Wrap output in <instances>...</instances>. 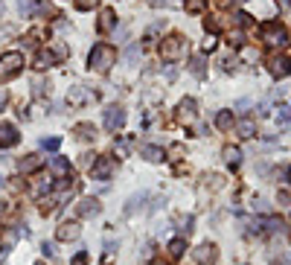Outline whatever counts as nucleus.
Segmentation results:
<instances>
[{"mask_svg": "<svg viewBox=\"0 0 291 265\" xmlns=\"http://www.w3.org/2000/svg\"><path fill=\"white\" fill-rule=\"evenodd\" d=\"M90 70H99V73H105V70H111V64L117 61V50L111 47V44H96L93 50H90Z\"/></svg>", "mask_w": 291, "mask_h": 265, "instance_id": "nucleus-1", "label": "nucleus"}, {"mask_svg": "<svg viewBox=\"0 0 291 265\" xmlns=\"http://www.w3.org/2000/svg\"><path fill=\"white\" fill-rule=\"evenodd\" d=\"M262 41H265L268 47H286V44H289V32H286V26H283L280 20H268V23L262 26Z\"/></svg>", "mask_w": 291, "mask_h": 265, "instance_id": "nucleus-2", "label": "nucleus"}, {"mask_svg": "<svg viewBox=\"0 0 291 265\" xmlns=\"http://www.w3.org/2000/svg\"><path fill=\"white\" fill-rule=\"evenodd\" d=\"M184 53H187V38H184V35H169V38L160 44V55H163L166 61H178Z\"/></svg>", "mask_w": 291, "mask_h": 265, "instance_id": "nucleus-3", "label": "nucleus"}, {"mask_svg": "<svg viewBox=\"0 0 291 265\" xmlns=\"http://www.w3.org/2000/svg\"><path fill=\"white\" fill-rule=\"evenodd\" d=\"M23 67V55L20 53H6L0 55V82H9L12 76H17Z\"/></svg>", "mask_w": 291, "mask_h": 265, "instance_id": "nucleus-4", "label": "nucleus"}, {"mask_svg": "<svg viewBox=\"0 0 291 265\" xmlns=\"http://www.w3.org/2000/svg\"><path fill=\"white\" fill-rule=\"evenodd\" d=\"M192 260L198 265H213L219 260V248H216V245H198V248L192 251Z\"/></svg>", "mask_w": 291, "mask_h": 265, "instance_id": "nucleus-5", "label": "nucleus"}, {"mask_svg": "<svg viewBox=\"0 0 291 265\" xmlns=\"http://www.w3.org/2000/svg\"><path fill=\"white\" fill-rule=\"evenodd\" d=\"M122 123H125V111H122L120 105L105 108V128H108V131H117Z\"/></svg>", "mask_w": 291, "mask_h": 265, "instance_id": "nucleus-6", "label": "nucleus"}, {"mask_svg": "<svg viewBox=\"0 0 291 265\" xmlns=\"http://www.w3.org/2000/svg\"><path fill=\"white\" fill-rule=\"evenodd\" d=\"M111 172H114V160H111V158H96L93 166H90V175L99 178V181H105Z\"/></svg>", "mask_w": 291, "mask_h": 265, "instance_id": "nucleus-7", "label": "nucleus"}, {"mask_svg": "<svg viewBox=\"0 0 291 265\" xmlns=\"http://www.w3.org/2000/svg\"><path fill=\"white\" fill-rule=\"evenodd\" d=\"M268 70H271L277 79L291 76V58H289V55H274V58H271V64H268Z\"/></svg>", "mask_w": 291, "mask_h": 265, "instance_id": "nucleus-8", "label": "nucleus"}, {"mask_svg": "<svg viewBox=\"0 0 291 265\" xmlns=\"http://www.w3.org/2000/svg\"><path fill=\"white\" fill-rule=\"evenodd\" d=\"M17 143V128L12 123H0V149H9Z\"/></svg>", "mask_w": 291, "mask_h": 265, "instance_id": "nucleus-9", "label": "nucleus"}, {"mask_svg": "<svg viewBox=\"0 0 291 265\" xmlns=\"http://www.w3.org/2000/svg\"><path fill=\"white\" fill-rule=\"evenodd\" d=\"M76 213L90 219V216H96V213H99V201H96V198H82V201H79V207H76Z\"/></svg>", "mask_w": 291, "mask_h": 265, "instance_id": "nucleus-10", "label": "nucleus"}, {"mask_svg": "<svg viewBox=\"0 0 291 265\" xmlns=\"http://www.w3.org/2000/svg\"><path fill=\"white\" fill-rule=\"evenodd\" d=\"M55 236L61 239V242H70V239H79V225H73V222H64L58 230H55Z\"/></svg>", "mask_w": 291, "mask_h": 265, "instance_id": "nucleus-11", "label": "nucleus"}, {"mask_svg": "<svg viewBox=\"0 0 291 265\" xmlns=\"http://www.w3.org/2000/svg\"><path fill=\"white\" fill-rule=\"evenodd\" d=\"M178 117H181L184 123H192V120H195V99H184V102L178 105Z\"/></svg>", "mask_w": 291, "mask_h": 265, "instance_id": "nucleus-12", "label": "nucleus"}, {"mask_svg": "<svg viewBox=\"0 0 291 265\" xmlns=\"http://www.w3.org/2000/svg\"><path fill=\"white\" fill-rule=\"evenodd\" d=\"M140 155H143L146 160H152V163H157V160H163V152H160L157 146H140Z\"/></svg>", "mask_w": 291, "mask_h": 265, "instance_id": "nucleus-13", "label": "nucleus"}, {"mask_svg": "<svg viewBox=\"0 0 291 265\" xmlns=\"http://www.w3.org/2000/svg\"><path fill=\"white\" fill-rule=\"evenodd\" d=\"M50 169H52V175H67V172H70V163H67L64 158H50Z\"/></svg>", "mask_w": 291, "mask_h": 265, "instance_id": "nucleus-14", "label": "nucleus"}, {"mask_svg": "<svg viewBox=\"0 0 291 265\" xmlns=\"http://www.w3.org/2000/svg\"><path fill=\"white\" fill-rule=\"evenodd\" d=\"M254 134H257V123H254V120H242V123H239V137L251 140Z\"/></svg>", "mask_w": 291, "mask_h": 265, "instance_id": "nucleus-15", "label": "nucleus"}, {"mask_svg": "<svg viewBox=\"0 0 291 265\" xmlns=\"http://www.w3.org/2000/svg\"><path fill=\"white\" fill-rule=\"evenodd\" d=\"M76 137H79V140H90V137H96V128H93L90 123H79V125H76Z\"/></svg>", "mask_w": 291, "mask_h": 265, "instance_id": "nucleus-16", "label": "nucleus"}, {"mask_svg": "<svg viewBox=\"0 0 291 265\" xmlns=\"http://www.w3.org/2000/svg\"><path fill=\"white\" fill-rule=\"evenodd\" d=\"M114 23H117V18H114V12H111V9H105V12L99 15V29H102V32H108V29H111Z\"/></svg>", "mask_w": 291, "mask_h": 265, "instance_id": "nucleus-17", "label": "nucleus"}, {"mask_svg": "<svg viewBox=\"0 0 291 265\" xmlns=\"http://www.w3.org/2000/svg\"><path fill=\"white\" fill-rule=\"evenodd\" d=\"M224 160H227L230 166H239V163H242V152H239L236 146H227V149H224Z\"/></svg>", "mask_w": 291, "mask_h": 265, "instance_id": "nucleus-18", "label": "nucleus"}, {"mask_svg": "<svg viewBox=\"0 0 291 265\" xmlns=\"http://www.w3.org/2000/svg\"><path fill=\"white\" fill-rule=\"evenodd\" d=\"M41 166V158L38 155H26V160H20V172H35Z\"/></svg>", "mask_w": 291, "mask_h": 265, "instance_id": "nucleus-19", "label": "nucleus"}, {"mask_svg": "<svg viewBox=\"0 0 291 265\" xmlns=\"http://www.w3.org/2000/svg\"><path fill=\"white\" fill-rule=\"evenodd\" d=\"M216 125H219L222 131H227V128H233V114H230V111H222V114L216 117Z\"/></svg>", "mask_w": 291, "mask_h": 265, "instance_id": "nucleus-20", "label": "nucleus"}, {"mask_svg": "<svg viewBox=\"0 0 291 265\" xmlns=\"http://www.w3.org/2000/svg\"><path fill=\"white\" fill-rule=\"evenodd\" d=\"M184 248H187V242H184V239H172V242H169V257H172V260H178V257L184 254Z\"/></svg>", "mask_w": 291, "mask_h": 265, "instance_id": "nucleus-21", "label": "nucleus"}, {"mask_svg": "<svg viewBox=\"0 0 291 265\" xmlns=\"http://www.w3.org/2000/svg\"><path fill=\"white\" fill-rule=\"evenodd\" d=\"M189 70H192V73H195V76L201 79V76H204V58H201V55H195V58H192V67H189Z\"/></svg>", "mask_w": 291, "mask_h": 265, "instance_id": "nucleus-22", "label": "nucleus"}, {"mask_svg": "<svg viewBox=\"0 0 291 265\" xmlns=\"http://www.w3.org/2000/svg\"><path fill=\"white\" fill-rule=\"evenodd\" d=\"M125 58H128V61H137V58H140V44H131V47L125 50Z\"/></svg>", "mask_w": 291, "mask_h": 265, "instance_id": "nucleus-23", "label": "nucleus"}, {"mask_svg": "<svg viewBox=\"0 0 291 265\" xmlns=\"http://www.w3.org/2000/svg\"><path fill=\"white\" fill-rule=\"evenodd\" d=\"M184 3H187V9H189V12H201V9L207 6V0H184Z\"/></svg>", "mask_w": 291, "mask_h": 265, "instance_id": "nucleus-24", "label": "nucleus"}, {"mask_svg": "<svg viewBox=\"0 0 291 265\" xmlns=\"http://www.w3.org/2000/svg\"><path fill=\"white\" fill-rule=\"evenodd\" d=\"M128 146H131V143H128V140H120V143H117V146H114V152H117V155H120V158H125V155H128Z\"/></svg>", "mask_w": 291, "mask_h": 265, "instance_id": "nucleus-25", "label": "nucleus"}, {"mask_svg": "<svg viewBox=\"0 0 291 265\" xmlns=\"http://www.w3.org/2000/svg\"><path fill=\"white\" fill-rule=\"evenodd\" d=\"M17 12L20 15H32V0H17Z\"/></svg>", "mask_w": 291, "mask_h": 265, "instance_id": "nucleus-26", "label": "nucleus"}, {"mask_svg": "<svg viewBox=\"0 0 291 265\" xmlns=\"http://www.w3.org/2000/svg\"><path fill=\"white\" fill-rule=\"evenodd\" d=\"M233 18H236V26H248V20H251V15H248V12H236Z\"/></svg>", "mask_w": 291, "mask_h": 265, "instance_id": "nucleus-27", "label": "nucleus"}, {"mask_svg": "<svg viewBox=\"0 0 291 265\" xmlns=\"http://www.w3.org/2000/svg\"><path fill=\"white\" fill-rule=\"evenodd\" d=\"M99 0H76V9H82V12H87V9H93Z\"/></svg>", "mask_w": 291, "mask_h": 265, "instance_id": "nucleus-28", "label": "nucleus"}, {"mask_svg": "<svg viewBox=\"0 0 291 265\" xmlns=\"http://www.w3.org/2000/svg\"><path fill=\"white\" fill-rule=\"evenodd\" d=\"M58 146H61V140H58V137H50V140H44V149H50V152H55Z\"/></svg>", "mask_w": 291, "mask_h": 265, "instance_id": "nucleus-29", "label": "nucleus"}, {"mask_svg": "<svg viewBox=\"0 0 291 265\" xmlns=\"http://www.w3.org/2000/svg\"><path fill=\"white\" fill-rule=\"evenodd\" d=\"M280 201H286V204H291V190H280Z\"/></svg>", "mask_w": 291, "mask_h": 265, "instance_id": "nucleus-30", "label": "nucleus"}, {"mask_svg": "<svg viewBox=\"0 0 291 265\" xmlns=\"http://www.w3.org/2000/svg\"><path fill=\"white\" fill-rule=\"evenodd\" d=\"M169 155H172V158H181V155H184V146H172Z\"/></svg>", "mask_w": 291, "mask_h": 265, "instance_id": "nucleus-31", "label": "nucleus"}, {"mask_svg": "<svg viewBox=\"0 0 291 265\" xmlns=\"http://www.w3.org/2000/svg\"><path fill=\"white\" fill-rule=\"evenodd\" d=\"M204 50H216V38H213V35H210V38L204 41Z\"/></svg>", "mask_w": 291, "mask_h": 265, "instance_id": "nucleus-32", "label": "nucleus"}, {"mask_svg": "<svg viewBox=\"0 0 291 265\" xmlns=\"http://www.w3.org/2000/svg\"><path fill=\"white\" fill-rule=\"evenodd\" d=\"M85 263H87V254H79V257L73 260V265H85Z\"/></svg>", "mask_w": 291, "mask_h": 265, "instance_id": "nucleus-33", "label": "nucleus"}, {"mask_svg": "<svg viewBox=\"0 0 291 265\" xmlns=\"http://www.w3.org/2000/svg\"><path fill=\"white\" fill-rule=\"evenodd\" d=\"M152 3H154V6H172L175 0H152Z\"/></svg>", "mask_w": 291, "mask_h": 265, "instance_id": "nucleus-34", "label": "nucleus"}, {"mask_svg": "<svg viewBox=\"0 0 291 265\" xmlns=\"http://www.w3.org/2000/svg\"><path fill=\"white\" fill-rule=\"evenodd\" d=\"M277 6L280 9H291V0H277Z\"/></svg>", "mask_w": 291, "mask_h": 265, "instance_id": "nucleus-35", "label": "nucleus"}, {"mask_svg": "<svg viewBox=\"0 0 291 265\" xmlns=\"http://www.w3.org/2000/svg\"><path fill=\"white\" fill-rule=\"evenodd\" d=\"M219 6H230V0H219Z\"/></svg>", "mask_w": 291, "mask_h": 265, "instance_id": "nucleus-36", "label": "nucleus"}, {"mask_svg": "<svg viewBox=\"0 0 291 265\" xmlns=\"http://www.w3.org/2000/svg\"><path fill=\"white\" fill-rule=\"evenodd\" d=\"M286 265H291V254H286Z\"/></svg>", "mask_w": 291, "mask_h": 265, "instance_id": "nucleus-37", "label": "nucleus"}, {"mask_svg": "<svg viewBox=\"0 0 291 265\" xmlns=\"http://www.w3.org/2000/svg\"><path fill=\"white\" fill-rule=\"evenodd\" d=\"M0 187H3V175H0Z\"/></svg>", "mask_w": 291, "mask_h": 265, "instance_id": "nucleus-38", "label": "nucleus"}]
</instances>
